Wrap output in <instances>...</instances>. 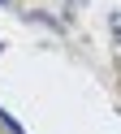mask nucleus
<instances>
[{"mask_svg": "<svg viewBox=\"0 0 121 134\" xmlns=\"http://www.w3.org/2000/svg\"><path fill=\"white\" fill-rule=\"evenodd\" d=\"M0 125H4V134H26V130H22V125H17V121H13V117H9V113H4V108H0Z\"/></svg>", "mask_w": 121, "mask_h": 134, "instance_id": "nucleus-1", "label": "nucleus"}, {"mask_svg": "<svg viewBox=\"0 0 121 134\" xmlns=\"http://www.w3.org/2000/svg\"><path fill=\"white\" fill-rule=\"evenodd\" d=\"M112 35L121 39V13H112Z\"/></svg>", "mask_w": 121, "mask_h": 134, "instance_id": "nucleus-2", "label": "nucleus"}, {"mask_svg": "<svg viewBox=\"0 0 121 134\" xmlns=\"http://www.w3.org/2000/svg\"><path fill=\"white\" fill-rule=\"evenodd\" d=\"M0 52H4V43H0Z\"/></svg>", "mask_w": 121, "mask_h": 134, "instance_id": "nucleus-3", "label": "nucleus"}, {"mask_svg": "<svg viewBox=\"0 0 121 134\" xmlns=\"http://www.w3.org/2000/svg\"><path fill=\"white\" fill-rule=\"evenodd\" d=\"M0 4H9V0H0Z\"/></svg>", "mask_w": 121, "mask_h": 134, "instance_id": "nucleus-4", "label": "nucleus"}]
</instances>
